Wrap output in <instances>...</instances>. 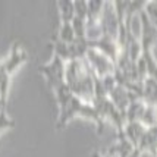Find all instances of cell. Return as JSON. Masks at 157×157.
Segmentation results:
<instances>
[{
	"mask_svg": "<svg viewBox=\"0 0 157 157\" xmlns=\"http://www.w3.org/2000/svg\"><path fill=\"white\" fill-rule=\"evenodd\" d=\"M53 96H55L57 107H59L56 129H63L75 117H82V119H88L90 122H93L97 126V132L103 134L106 122L98 115V112H97L93 103H87L81 100L79 97H76L68 88L66 84L62 85L60 88H57L56 91H53Z\"/></svg>",
	"mask_w": 157,
	"mask_h": 157,
	"instance_id": "1",
	"label": "cell"
},
{
	"mask_svg": "<svg viewBox=\"0 0 157 157\" xmlns=\"http://www.w3.org/2000/svg\"><path fill=\"white\" fill-rule=\"evenodd\" d=\"M65 84L68 88L87 103L94 101L96 96V76L90 69L85 59L71 60L66 63Z\"/></svg>",
	"mask_w": 157,
	"mask_h": 157,
	"instance_id": "2",
	"label": "cell"
},
{
	"mask_svg": "<svg viewBox=\"0 0 157 157\" xmlns=\"http://www.w3.org/2000/svg\"><path fill=\"white\" fill-rule=\"evenodd\" d=\"M38 72L44 76L48 90L53 93L62 85H65V74H66V62L57 56H52V59L38 66Z\"/></svg>",
	"mask_w": 157,
	"mask_h": 157,
	"instance_id": "3",
	"label": "cell"
},
{
	"mask_svg": "<svg viewBox=\"0 0 157 157\" xmlns=\"http://www.w3.org/2000/svg\"><path fill=\"white\" fill-rule=\"evenodd\" d=\"M85 60L88 63L90 69L93 71V74L96 78H104V76L113 75L116 72V63L110 60L106 55H103L101 52H98L97 48L90 47L87 55H85Z\"/></svg>",
	"mask_w": 157,
	"mask_h": 157,
	"instance_id": "4",
	"label": "cell"
},
{
	"mask_svg": "<svg viewBox=\"0 0 157 157\" xmlns=\"http://www.w3.org/2000/svg\"><path fill=\"white\" fill-rule=\"evenodd\" d=\"M27 60H28L27 50L22 47V44H21L19 41H15L13 44H12V47H10L9 55L3 59V66H5V69L7 71L9 75L13 76L15 72H16L22 65H25Z\"/></svg>",
	"mask_w": 157,
	"mask_h": 157,
	"instance_id": "5",
	"label": "cell"
},
{
	"mask_svg": "<svg viewBox=\"0 0 157 157\" xmlns=\"http://www.w3.org/2000/svg\"><path fill=\"white\" fill-rule=\"evenodd\" d=\"M109 98L112 100V103L116 106L117 109L125 113L126 109L129 107L131 103L134 101V100H137L138 97L135 96L134 93H131L129 90H126L125 87H121V85L117 84L116 87L109 93Z\"/></svg>",
	"mask_w": 157,
	"mask_h": 157,
	"instance_id": "6",
	"label": "cell"
},
{
	"mask_svg": "<svg viewBox=\"0 0 157 157\" xmlns=\"http://www.w3.org/2000/svg\"><path fill=\"white\" fill-rule=\"evenodd\" d=\"M147 129H148V128H147L145 125H143L141 122H126L125 126H123L122 135L126 138L135 148H138V145L141 143L144 134L147 132ZM117 135H119V134H117Z\"/></svg>",
	"mask_w": 157,
	"mask_h": 157,
	"instance_id": "7",
	"label": "cell"
},
{
	"mask_svg": "<svg viewBox=\"0 0 157 157\" xmlns=\"http://www.w3.org/2000/svg\"><path fill=\"white\" fill-rule=\"evenodd\" d=\"M135 150L137 148L123 137L122 134H119L116 138V143L109 148L110 153L107 154V157H129Z\"/></svg>",
	"mask_w": 157,
	"mask_h": 157,
	"instance_id": "8",
	"label": "cell"
},
{
	"mask_svg": "<svg viewBox=\"0 0 157 157\" xmlns=\"http://www.w3.org/2000/svg\"><path fill=\"white\" fill-rule=\"evenodd\" d=\"M10 79H12V75L7 74V71L3 66V60H0V109H6Z\"/></svg>",
	"mask_w": 157,
	"mask_h": 157,
	"instance_id": "9",
	"label": "cell"
},
{
	"mask_svg": "<svg viewBox=\"0 0 157 157\" xmlns=\"http://www.w3.org/2000/svg\"><path fill=\"white\" fill-rule=\"evenodd\" d=\"M57 9H59V21L60 24H72L74 16H75V2H57Z\"/></svg>",
	"mask_w": 157,
	"mask_h": 157,
	"instance_id": "10",
	"label": "cell"
},
{
	"mask_svg": "<svg viewBox=\"0 0 157 157\" xmlns=\"http://www.w3.org/2000/svg\"><path fill=\"white\" fill-rule=\"evenodd\" d=\"M145 109V103L141 98H137L129 104V107L125 112V119L126 122H140L141 116H143V112Z\"/></svg>",
	"mask_w": 157,
	"mask_h": 157,
	"instance_id": "11",
	"label": "cell"
},
{
	"mask_svg": "<svg viewBox=\"0 0 157 157\" xmlns=\"http://www.w3.org/2000/svg\"><path fill=\"white\" fill-rule=\"evenodd\" d=\"M55 38H57L59 41L65 43V44L75 43L76 35H75V31H74L72 24H60V25H59V29H57V33H56V35H55Z\"/></svg>",
	"mask_w": 157,
	"mask_h": 157,
	"instance_id": "12",
	"label": "cell"
},
{
	"mask_svg": "<svg viewBox=\"0 0 157 157\" xmlns=\"http://www.w3.org/2000/svg\"><path fill=\"white\" fill-rule=\"evenodd\" d=\"M140 122L145 125L147 128H153L157 126V107L156 106H147L145 104V109L143 112V116Z\"/></svg>",
	"mask_w": 157,
	"mask_h": 157,
	"instance_id": "13",
	"label": "cell"
},
{
	"mask_svg": "<svg viewBox=\"0 0 157 157\" xmlns=\"http://www.w3.org/2000/svg\"><path fill=\"white\" fill-rule=\"evenodd\" d=\"M15 126V121L7 115L6 109H0V135Z\"/></svg>",
	"mask_w": 157,
	"mask_h": 157,
	"instance_id": "14",
	"label": "cell"
},
{
	"mask_svg": "<svg viewBox=\"0 0 157 157\" xmlns=\"http://www.w3.org/2000/svg\"><path fill=\"white\" fill-rule=\"evenodd\" d=\"M144 12H145V15H147V18L150 19L151 24H153L154 27H157V2L148 0L147 5H145Z\"/></svg>",
	"mask_w": 157,
	"mask_h": 157,
	"instance_id": "15",
	"label": "cell"
},
{
	"mask_svg": "<svg viewBox=\"0 0 157 157\" xmlns=\"http://www.w3.org/2000/svg\"><path fill=\"white\" fill-rule=\"evenodd\" d=\"M91 157H107V156H106V154H101V153H98V151H96V153L91 154Z\"/></svg>",
	"mask_w": 157,
	"mask_h": 157,
	"instance_id": "16",
	"label": "cell"
},
{
	"mask_svg": "<svg viewBox=\"0 0 157 157\" xmlns=\"http://www.w3.org/2000/svg\"><path fill=\"white\" fill-rule=\"evenodd\" d=\"M129 157H140V150H138V148H137V150L134 151V153H132V154H131Z\"/></svg>",
	"mask_w": 157,
	"mask_h": 157,
	"instance_id": "17",
	"label": "cell"
},
{
	"mask_svg": "<svg viewBox=\"0 0 157 157\" xmlns=\"http://www.w3.org/2000/svg\"><path fill=\"white\" fill-rule=\"evenodd\" d=\"M156 157H157V156H156Z\"/></svg>",
	"mask_w": 157,
	"mask_h": 157,
	"instance_id": "18",
	"label": "cell"
}]
</instances>
